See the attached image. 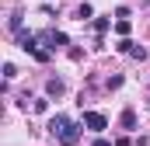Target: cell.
<instances>
[{
  "instance_id": "8",
  "label": "cell",
  "mask_w": 150,
  "mask_h": 146,
  "mask_svg": "<svg viewBox=\"0 0 150 146\" xmlns=\"http://www.w3.org/2000/svg\"><path fill=\"white\" fill-rule=\"evenodd\" d=\"M91 28H94L98 35H105V32L112 28V18H94V21H91Z\"/></svg>"
},
{
  "instance_id": "4",
  "label": "cell",
  "mask_w": 150,
  "mask_h": 146,
  "mask_svg": "<svg viewBox=\"0 0 150 146\" xmlns=\"http://www.w3.org/2000/svg\"><path fill=\"white\" fill-rule=\"evenodd\" d=\"M80 129H84V122H80V125L74 122V125H70V129L59 136V146H77V143H80Z\"/></svg>"
},
{
  "instance_id": "2",
  "label": "cell",
  "mask_w": 150,
  "mask_h": 146,
  "mask_svg": "<svg viewBox=\"0 0 150 146\" xmlns=\"http://www.w3.org/2000/svg\"><path fill=\"white\" fill-rule=\"evenodd\" d=\"M80 122H84V129H87V132H105V129H108V118H105L101 111H84V118H80Z\"/></svg>"
},
{
  "instance_id": "3",
  "label": "cell",
  "mask_w": 150,
  "mask_h": 146,
  "mask_svg": "<svg viewBox=\"0 0 150 146\" xmlns=\"http://www.w3.org/2000/svg\"><path fill=\"white\" fill-rule=\"evenodd\" d=\"M70 125H74V122H70L67 115H52V118H49V132H52L56 139H59V136H63V132H67Z\"/></svg>"
},
{
  "instance_id": "1",
  "label": "cell",
  "mask_w": 150,
  "mask_h": 146,
  "mask_svg": "<svg viewBox=\"0 0 150 146\" xmlns=\"http://www.w3.org/2000/svg\"><path fill=\"white\" fill-rule=\"evenodd\" d=\"M38 42H42L49 52H59L63 45H70V38L63 35V32H56V28H49V32H38Z\"/></svg>"
},
{
  "instance_id": "6",
  "label": "cell",
  "mask_w": 150,
  "mask_h": 146,
  "mask_svg": "<svg viewBox=\"0 0 150 146\" xmlns=\"http://www.w3.org/2000/svg\"><path fill=\"white\" fill-rule=\"evenodd\" d=\"M119 125H122L126 132H133V129H136V111H133V108H126L122 115H119Z\"/></svg>"
},
{
  "instance_id": "13",
  "label": "cell",
  "mask_w": 150,
  "mask_h": 146,
  "mask_svg": "<svg viewBox=\"0 0 150 146\" xmlns=\"http://www.w3.org/2000/svg\"><path fill=\"white\" fill-rule=\"evenodd\" d=\"M32 108H35L38 115H42V111H49V98H38V101H35V105H32Z\"/></svg>"
},
{
  "instance_id": "17",
  "label": "cell",
  "mask_w": 150,
  "mask_h": 146,
  "mask_svg": "<svg viewBox=\"0 0 150 146\" xmlns=\"http://www.w3.org/2000/svg\"><path fill=\"white\" fill-rule=\"evenodd\" d=\"M94 146H112V143H108V139H94Z\"/></svg>"
},
{
  "instance_id": "5",
  "label": "cell",
  "mask_w": 150,
  "mask_h": 146,
  "mask_svg": "<svg viewBox=\"0 0 150 146\" xmlns=\"http://www.w3.org/2000/svg\"><path fill=\"white\" fill-rule=\"evenodd\" d=\"M63 94H67V84L59 77H49L45 80V98H63Z\"/></svg>"
},
{
  "instance_id": "16",
  "label": "cell",
  "mask_w": 150,
  "mask_h": 146,
  "mask_svg": "<svg viewBox=\"0 0 150 146\" xmlns=\"http://www.w3.org/2000/svg\"><path fill=\"white\" fill-rule=\"evenodd\" d=\"M115 146H129V139H126V136H122V139H115Z\"/></svg>"
},
{
  "instance_id": "10",
  "label": "cell",
  "mask_w": 150,
  "mask_h": 146,
  "mask_svg": "<svg viewBox=\"0 0 150 146\" xmlns=\"http://www.w3.org/2000/svg\"><path fill=\"white\" fill-rule=\"evenodd\" d=\"M115 35H129V18H115Z\"/></svg>"
},
{
  "instance_id": "11",
  "label": "cell",
  "mask_w": 150,
  "mask_h": 146,
  "mask_svg": "<svg viewBox=\"0 0 150 146\" xmlns=\"http://www.w3.org/2000/svg\"><path fill=\"white\" fill-rule=\"evenodd\" d=\"M133 45H136V42H129V38H119V45H115V49H119V52H126V56H129V52H133Z\"/></svg>"
},
{
  "instance_id": "7",
  "label": "cell",
  "mask_w": 150,
  "mask_h": 146,
  "mask_svg": "<svg viewBox=\"0 0 150 146\" xmlns=\"http://www.w3.org/2000/svg\"><path fill=\"white\" fill-rule=\"evenodd\" d=\"M74 18H77V21H91V18H94V7H91V4H77V7H74Z\"/></svg>"
},
{
  "instance_id": "12",
  "label": "cell",
  "mask_w": 150,
  "mask_h": 146,
  "mask_svg": "<svg viewBox=\"0 0 150 146\" xmlns=\"http://www.w3.org/2000/svg\"><path fill=\"white\" fill-rule=\"evenodd\" d=\"M18 77V66L14 63H4V80H14Z\"/></svg>"
},
{
  "instance_id": "15",
  "label": "cell",
  "mask_w": 150,
  "mask_h": 146,
  "mask_svg": "<svg viewBox=\"0 0 150 146\" xmlns=\"http://www.w3.org/2000/svg\"><path fill=\"white\" fill-rule=\"evenodd\" d=\"M122 87V77H108V91H119Z\"/></svg>"
},
{
  "instance_id": "14",
  "label": "cell",
  "mask_w": 150,
  "mask_h": 146,
  "mask_svg": "<svg viewBox=\"0 0 150 146\" xmlns=\"http://www.w3.org/2000/svg\"><path fill=\"white\" fill-rule=\"evenodd\" d=\"M129 56H133V59H147V49H143V45H133V52H129Z\"/></svg>"
},
{
  "instance_id": "9",
  "label": "cell",
  "mask_w": 150,
  "mask_h": 146,
  "mask_svg": "<svg viewBox=\"0 0 150 146\" xmlns=\"http://www.w3.org/2000/svg\"><path fill=\"white\" fill-rule=\"evenodd\" d=\"M7 28H11V32H14V35H18V32H21V11H14V14H11V18H7Z\"/></svg>"
}]
</instances>
